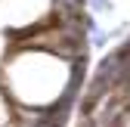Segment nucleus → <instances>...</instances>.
Segmentation results:
<instances>
[{"mask_svg":"<svg viewBox=\"0 0 130 127\" xmlns=\"http://www.w3.org/2000/svg\"><path fill=\"white\" fill-rule=\"evenodd\" d=\"M12 118V102H9V96H6V90L0 87V124H6Z\"/></svg>","mask_w":130,"mask_h":127,"instance_id":"f257e3e1","label":"nucleus"}]
</instances>
